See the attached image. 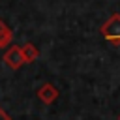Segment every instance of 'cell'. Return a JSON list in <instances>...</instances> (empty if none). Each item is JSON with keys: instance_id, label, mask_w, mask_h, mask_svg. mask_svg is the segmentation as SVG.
<instances>
[{"instance_id": "7", "label": "cell", "mask_w": 120, "mask_h": 120, "mask_svg": "<svg viewBox=\"0 0 120 120\" xmlns=\"http://www.w3.org/2000/svg\"><path fill=\"white\" fill-rule=\"evenodd\" d=\"M118 120H120V116H118Z\"/></svg>"}, {"instance_id": "5", "label": "cell", "mask_w": 120, "mask_h": 120, "mask_svg": "<svg viewBox=\"0 0 120 120\" xmlns=\"http://www.w3.org/2000/svg\"><path fill=\"white\" fill-rule=\"evenodd\" d=\"M11 41H13V32H11V28L0 19V49L11 45Z\"/></svg>"}, {"instance_id": "3", "label": "cell", "mask_w": 120, "mask_h": 120, "mask_svg": "<svg viewBox=\"0 0 120 120\" xmlns=\"http://www.w3.org/2000/svg\"><path fill=\"white\" fill-rule=\"evenodd\" d=\"M38 99L39 101H43L45 105H51V103H54L56 99H58V96H60V90L52 84V82H43L39 88H38Z\"/></svg>"}, {"instance_id": "4", "label": "cell", "mask_w": 120, "mask_h": 120, "mask_svg": "<svg viewBox=\"0 0 120 120\" xmlns=\"http://www.w3.org/2000/svg\"><path fill=\"white\" fill-rule=\"evenodd\" d=\"M21 52H22L24 64H32V62H36V60L39 58V49H38L34 43H30V41L21 47Z\"/></svg>"}, {"instance_id": "6", "label": "cell", "mask_w": 120, "mask_h": 120, "mask_svg": "<svg viewBox=\"0 0 120 120\" xmlns=\"http://www.w3.org/2000/svg\"><path fill=\"white\" fill-rule=\"evenodd\" d=\"M0 120H11V116H9V114H8L2 107H0Z\"/></svg>"}, {"instance_id": "1", "label": "cell", "mask_w": 120, "mask_h": 120, "mask_svg": "<svg viewBox=\"0 0 120 120\" xmlns=\"http://www.w3.org/2000/svg\"><path fill=\"white\" fill-rule=\"evenodd\" d=\"M99 32H101V36H103L109 43H112L114 47H118V45H120V13H112V15L101 24Z\"/></svg>"}, {"instance_id": "2", "label": "cell", "mask_w": 120, "mask_h": 120, "mask_svg": "<svg viewBox=\"0 0 120 120\" xmlns=\"http://www.w3.org/2000/svg\"><path fill=\"white\" fill-rule=\"evenodd\" d=\"M4 64L9 68V69H19L22 68L24 60H22V52H21V47L19 45H11L4 51V56H2Z\"/></svg>"}]
</instances>
